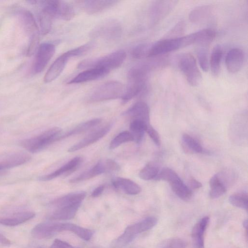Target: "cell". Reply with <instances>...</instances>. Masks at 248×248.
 Segmentation results:
<instances>
[{
    "label": "cell",
    "mask_w": 248,
    "mask_h": 248,
    "mask_svg": "<svg viewBox=\"0 0 248 248\" xmlns=\"http://www.w3.org/2000/svg\"><path fill=\"white\" fill-rule=\"evenodd\" d=\"M126 54L123 50L113 52L102 57L85 59L78 65L80 69L101 68L110 71L120 67L126 59Z\"/></svg>",
    "instance_id": "1"
},
{
    "label": "cell",
    "mask_w": 248,
    "mask_h": 248,
    "mask_svg": "<svg viewBox=\"0 0 248 248\" xmlns=\"http://www.w3.org/2000/svg\"><path fill=\"white\" fill-rule=\"evenodd\" d=\"M62 132V129L61 128L54 127L36 136L22 140L20 145L30 153H37L53 143L59 141Z\"/></svg>",
    "instance_id": "2"
},
{
    "label": "cell",
    "mask_w": 248,
    "mask_h": 248,
    "mask_svg": "<svg viewBox=\"0 0 248 248\" xmlns=\"http://www.w3.org/2000/svg\"><path fill=\"white\" fill-rule=\"evenodd\" d=\"M147 75L136 66L131 68L127 75V84L121 97L125 103L141 93L146 89Z\"/></svg>",
    "instance_id": "3"
},
{
    "label": "cell",
    "mask_w": 248,
    "mask_h": 248,
    "mask_svg": "<svg viewBox=\"0 0 248 248\" xmlns=\"http://www.w3.org/2000/svg\"><path fill=\"white\" fill-rule=\"evenodd\" d=\"M123 27L121 23L116 19H105L98 24L91 31L90 36L99 38L108 42H115L122 35Z\"/></svg>",
    "instance_id": "4"
},
{
    "label": "cell",
    "mask_w": 248,
    "mask_h": 248,
    "mask_svg": "<svg viewBox=\"0 0 248 248\" xmlns=\"http://www.w3.org/2000/svg\"><path fill=\"white\" fill-rule=\"evenodd\" d=\"M191 45L188 35L160 40L151 45L147 57L154 58Z\"/></svg>",
    "instance_id": "5"
},
{
    "label": "cell",
    "mask_w": 248,
    "mask_h": 248,
    "mask_svg": "<svg viewBox=\"0 0 248 248\" xmlns=\"http://www.w3.org/2000/svg\"><path fill=\"white\" fill-rule=\"evenodd\" d=\"M124 87L117 81H109L97 87L92 93L90 100L92 102H101L117 99L122 97Z\"/></svg>",
    "instance_id": "6"
},
{
    "label": "cell",
    "mask_w": 248,
    "mask_h": 248,
    "mask_svg": "<svg viewBox=\"0 0 248 248\" xmlns=\"http://www.w3.org/2000/svg\"><path fill=\"white\" fill-rule=\"evenodd\" d=\"M18 16L23 27L30 37L29 44L27 54L32 55L35 51L39 41V29L33 15L27 10H20Z\"/></svg>",
    "instance_id": "7"
},
{
    "label": "cell",
    "mask_w": 248,
    "mask_h": 248,
    "mask_svg": "<svg viewBox=\"0 0 248 248\" xmlns=\"http://www.w3.org/2000/svg\"><path fill=\"white\" fill-rule=\"evenodd\" d=\"M157 223V219L156 217H149L137 223L128 226L117 239V244L120 245L128 244L139 234L151 229Z\"/></svg>",
    "instance_id": "8"
},
{
    "label": "cell",
    "mask_w": 248,
    "mask_h": 248,
    "mask_svg": "<svg viewBox=\"0 0 248 248\" xmlns=\"http://www.w3.org/2000/svg\"><path fill=\"white\" fill-rule=\"evenodd\" d=\"M178 66L190 85L196 86L200 84L202 81V74L196 59L191 54L185 53L181 55L178 60Z\"/></svg>",
    "instance_id": "9"
},
{
    "label": "cell",
    "mask_w": 248,
    "mask_h": 248,
    "mask_svg": "<svg viewBox=\"0 0 248 248\" xmlns=\"http://www.w3.org/2000/svg\"><path fill=\"white\" fill-rule=\"evenodd\" d=\"M177 0H155L149 12L150 23L155 25L163 19L176 5Z\"/></svg>",
    "instance_id": "10"
},
{
    "label": "cell",
    "mask_w": 248,
    "mask_h": 248,
    "mask_svg": "<svg viewBox=\"0 0 248 248\" xmlns=\"http://www.w3.org/2000/svg\"><path fill=\"white\" fill-rule=\"evenodd\" d=\"M55 52V46L49 42L41 44L38 47L33 65L35 74L41 73L46 67Z\"/></svg>",
    "instance_id": "11"
},
{
    "label": "cell",
    "mask_w": 248,
    "mask_h": 248,
    "mask_svg": "<svg viewBox=\"0 0 248 248\" xmlns=\"http://www.w3.org/2000/svg\"><path fill=\"white\" fill-rule=\"evenodd\" d=\"M111 124H108L88 134L86 137L70 147L67 150L68 152H74L84 148L94 143L106 136L111 128Z\"/></svg>",
    "instance_id": "12"
},
{
    "label": "cell",
    "mask_w": 248,
    "mask_h": 248,
    "mask_svg": "<svg viewBox=\"0 0 248 248\" xmlns=\"http://www.w3.org/2000/svg\"><path fill=\"white\" fill-rule=\"evenodd\" d=\"M71 58L68 51L59 56L46 73L44 78V82L49 83L56 79L62 72L68 61Z\"/></svg>",
    "instance_id": "13"
},
{
    "label": "cell",
    "mask_w": 248,
    "mask_h": 248,
    "mask_svg": "<svg viewBox=\"0 0 248 248\" xmlns=\"http://www.w3.org/2000/svg\"><path fill=\"white\" fill-rule=\"evenodd\" d=\"M83 159L80 156H76L56 170L48 174L42 176L39 179L42 181H49L62 175L67 176L75 171L80 165Z\"/></svg>",
    "instance_id": "14"
},
{
    "label": "cell",
    "mask_w": 248,
    "mask_h": 248,
    "mask_svg": "<svg viewBox=\"0 0 248 248\" xmlns=\"http://www.w3.org/2000/svg\"><path fill=\"white\" fill-rule=\"evenodd\" d=\"M244 59L245 54L242 49L238 47L231 49L225 58L227 70L231 73L238 72L243 66Z\"/></svg>",
    "instance_id": "15"
},
{
    "label": "cell",
    "mask_w": 248,
    "mask_h": 248,
    "mask_svg": "<svg viewBox=\"0 0 248 248\" xmlns=\"http://www.w3.org/2000/svg\"><path fill=\"white\" fill-rule=\"evenodd\" d=\"M123 115L131 118V120H141L150 124V109L144 102L138 101L125 111Z\"/></svg>",
    "instance_id": "16"
},
{
    "label": "cell",
    "mask_w": 248,
    "mask_h": 248,
    "mask_svg": "<svg viewBox=\"0 0 248 248\" xmlns=\"http://www.w3.org/2000/svg\"><path fill=\"white\" fill-rule=\"evenodd\" d=\"M109 72V71L101 68L87 69L79 73L67 83L78 84L93 81L106 76Z\"/></svg>",
    "instance_id": "17"
},
{
    "label": "cell",
    "mask_w": 248,
    "mask_h": 248,
    "mask_svg": "<svg viewBox=\"0 0 248 248\" xmlns=\"http://www.w3.org/2000/svg\"><path fill=\"white\" fill-rule=\"evenodd\" d=\"M209 220L208 217H204L194 226L191 232V237L194 248H204V236Z\"/></svg>",
    "instance_id": "18"
},
{
    "label": "cell",
    "mask_w": 248,
    "mask_h": 248,
    "mask_svg": "<svg viewBox=\"0 0 248 248\" xmlns=\"http://www.w3.org/2000/svg\"><path fill=\"white\" fill-rule=\"evenodd\" d=\"M56 232L63 231L71 232L85 241H89L92 238L93 232L87 228L70 223H55Z\"/></svg>",
    "instance_id": "19"
},
{
    "label": "cell",
    "mask_w": 248,
    "mask_h": 248,
    "mask_svg": "<svg viewBox=\"0 0 248 248\" xmlns=\"http://www.w3.org/2000/svg\"><path fill=\"white\" fill-rule=\"evenodd\" d=\"M31 159V155L26 153L18 152L10 155L0 160V172L23 165Z\"/></svg>",
    "instance_id": "20"
},
{
    "label": "cell",
    "mask_w": 248,
    "mask_h": 248,
    "mask_svg": "<svg viewBox=\"0 0 248 248\" xmlns=\"http://www.w3.org/2000/svg\"><path fill=\"white\" fill-rule=\"evenodd\" d=\"M86 193L84 191L73 192L58 198L50 203L55 209L76 204H81L85 199Z\"/></svg>",
    "instance_id": "21"
},
{
    "label": "cell",
    "mask_w": 248,
    "mask_h": 248,
    "mask_svg": "<svg viewBox=\"0 0 248 248\" xmlns=\"http://www.w3.org/2000/svg\"><path fill=\"white\" fill-rule=\"evenodd\" d=\"M119 1L114 0L84 1V11L89 15H94L104 11L116 5Z\"/></svg>",
    "instance_id": "22"
},
{
    "label": "cell",
    "mask_w": 248,
    "mask_h": 248,
    "mask_svg": "<svg viewBox=\"0 0 248 248\" xmlns=\"http://www.w3.org/2000/svg\"><path fill=\"white\" fill-rule=\"evenodd\" d=\"M213 7L209 5H203L193 9L188 16L189 20L195 24H202L206 22L212 16Z\"/></svg>",
    "instance_id": "23"
},
{
    "label": "cell",
    "mask_w": 248,
    "mask_h": 248,
    "mask_svg": "<svg viewBox=\"0 0 248 248\" xmlns=\"http://www.w3.org/2000/svg\"><path fill=\"white\" fill-rule=\"evenodd\" d=\"M116 189L122 190L128 195H137L141 191V187L136 183L129 179L117 177L111 181Z\"/></svg>",
    "instance_id": "24"
},
{
    "label": "cell",
    "mask_w": 248,
    "mask_h": 248,
    "mask_svg": "<svg viewBox=\"0 0 248 248\" xmlns=\"http://www.w3.org/2000/svg\"><path fill=\"white\" fill-rule=\"evenodd\" d=\"M35 216V213L31 211L19 212L9 217H0V224L7 226H15L30 220Z\"/></svg>",
    "instance_id": "25"
},
{
    "label": "cell",
    "mask_w": 248,
    "mask_h": 248,
    "mask_svg": "<svg viewBox=\"0 0 248 248\" xmlns=\"http://www.w3.org/2000/svg\"><path fill=\"white\" fill-rule=\"evenodd\" d=\"M106 172L107 171L105 161H100L90 170L70 179V183H76L88 180Z\"/></svg>",
    "instance_id": "26"
},
{
    "label": "cell",
    "mask_w": 248,
    "mask_h": 248,
    "mask_svg": "<svg viewBox=\"0 0 248 248\" xmlns=\"http://www.w3.org/2000/svg\"><path fill=\"white\" fill-rule=\"evenodd\" d=\"M80 204L62 207L55 209L50 216V219L56 220H66L72 218L78 210Z\"/></svg>",
    "instance_id": "27"
},
{
    "label": "cell",
    "mask_w": 248,
    "mask_h": 248,
    "mask_svg": "<svg viewBox=\"0 0 248 248\" xmlns=\"http://www.w3.org/2000/svg\"><path fill=\"white\" fill-rule=\"evenodd\" d=\"M194 44L207 46L215 39L216 31L211 28L204 29L192 33Z\"/></svg>",
    "instance_id": "28"
},
{
    "label": "cell",
    "mask_w": 248,
    "mask_h": 248,
    "mask_svg": "<svg viewBox=\"0 0 248 248\" xmlns=\"http://www.w3.org/2000/svg\"><path fill=\"white\" fill-rule=\"evenodd\" d=\"M209 196L212 199L221 197L227 191L225 184L218 174H215L212 177L209 181Z\"/></svg>",
    "instance_id": "29"
},
{
    "label": "cell",
    "mask_w": 248,
    "mask_h": 248,
    "mask_svg": "<svg viewBox=\"0 0 248 248\" xmlns=\"http://www.w3.org/2000/svg\"><path fill=\"white\" fill-rule=\"evenodd\" d=\"M101 121L102 120L101 119L95 118L81 123L63 135L61 134L59 138V140L71 136L78 135L86 132L91 128H92L93 127L100 124Z\"/></svg>",
    "instance_id": "30"
},
{
    "label": "cell",
    "mask_w": 248,
    "mask_h": 248,
    "mask_svg": "<svg viewBox=\"0 0 248 248\" xmlns=\"http://www.w3.org/2000/svg\"><path fill=\"white\" fill-rule=\"evenodd\" d=\"M56 13L57 18L67 21L72 19L75 15L73 6L63 0H57Z\"/></svg>",
    "instance_id": "31"
},
{
    "label": "cell",
    "mask_w": 248,
    "mask_h": 248,
    "mask_svg": "<svg viewBox=\"0 0 248 248\" xmlns=\"http://www.w3.org/2000/svg\"><path fill=\"white\" fill-rule=\"evenodd\" d=\"M144 122L137 119L131 120L130 123L129 128L132 134L134 141L137 143L140 142L143 138L144 133L148 125Z\"/></svg>",
    "instance_id": "32"
},
{
    "label": "cell",
    "mask_w": 248,
    "mask_h": 248,
    "mask_svg": "<svg viewBox=\"0 0 248 248\" xmlns=\"http://www.w3.org/2000/svg\"><path fill=\"white\" fill-rule=\"evenodd\" d=\"M173 192L181 199L187 201L192 197L191 189L180 179L170 184Z\"/></svg>",
    "instance_id": "33"
},
{
    "label": "cell",
    "mask_w": 248,
    "mask_h": 248,
    "mask_svg": "<svg viewBox=\"0 0 248 248\" xmlns=\"http://www.w3.org/2000/svg\"><path fill=\"white\" fill-rule=\"evenodd\" d=\"M223 51L220 46H216L211 53L209 66L212 74L217 76L219 73Z\"/></svg>",
    "instance_id": "34"
},
{
    "label": "cell",
    "mask_w": 248,
    "mask_h": 248,
    "mask_svg": "<svg viewBox=\"0 0 248 248\" xmlns=\"http://www.w3.org/2000/svg\"><path fill=\"white\" fill-rule=\"evenodd\" d=\"M182 146L186 153H200L203 148L200 142L190 135L185 134L182 137Z\"/></svg>",
    "instance_id": "35"
},
{
    "label": "cell",
    "mask_w": 248,
    "mask_h": 248,
    "mask_svg": "<svg viewBox=\"0 0 248 248\" xmlns=\"http://www.w3.org/2000/svg\"><path fill=\"white\" fill-rule=\"evenodd\" d=\"M159 171L158 165L154 162L147 163L140 171L139 177L144 180L155 179Z\"/></svg>",
    "instance_id": "36"
},
{
    "label": "cell",
    "mask_w": 248,
    "mask_h": 248,
    "mask_svg": "<svg viewBox=\"0 0 248 248\" xmlns=\"http://www.w3.org/2000/svg\"><path fill=\"white\" fill-rule=\"evenodd\" d=\"M54 19L49 13L42 9L39 15V21L42 34L45 35L50 31Z\"/></svg>",
    "instance_id": "37"
},
{
    "label": "cell",
    "mask_w": 248,
    "mask_h": 248,
    "mask_svg": "<svg viewBox=\"0 0 248 248\" xmlns=\"http://www.w3.org/2000/svg\"><path fill=\"white\" fill-rule=\"evenodd\" d=\"M229 201L234 206L247 210L248 209V194L245 192L237 193L231 195Z\"/></svg>",
    "instance_id": "38"
},
{
    "label": "cell",
    "mask_w": 248,
    "mask_h": 248,
    "mask_svg": "<svg viewBox=\"0 0 248 248\" xmlns=\"http://www.w3.org/2000/svg\"><path fill=\"white\" fill-rule=\"evenodd\" d=\"M132 141H134V139L131 132L124 131L113 139L109 144V148L110 149H114L124 143Z\"/></svg>",
    "instance_id": "39"
},
{
    "label": "cell",
    "mask_w": 248,
    "mask_h": 248,
    "mask_svg": "<svg viewBox=\"0 0 248 248\" xmlns=\"http://www.w3.org/2000/svg\"><path fill=\"white\" fill-rule=\"evenodd\" d=\"M178 174L172 169L165 168L160 172L155 178L157 180H163L168 182L170 184L180 179Z\"/></svg>",
    "instance_id": "40"
},
{
    "label": "cell",
    "mask_w": 248,
    "mask_h": 248,
    "mask_svg": "<svg viewBox=\"0 0 248 248\" xmlns=\"http://www.w3.org/2000/svg\"><path fill=\"white\" fill-rule=\"evenodd\" d=\"M150 45L146 43L139 44L134 46L131 50L132 57L136 59L147 57Z\"/></svg>",
    "instance_id": "41"
},
{
    "label": "cell",
    "mask_w": 248,
    "mask_h": 248,
    "mask_svg": "<svg viewBox=\"0 0 248 248\" xmlns=\"http://www.w3.org/2000/svg\"><path fill=\"white\" fill-rule=\"evenodd\" d=\"M197 56L201 69L204 72H207L209 70V61L207 47L206 46H202L198 51Z\"/></svg>",
    "instance_id": "42"
},
{
    "label": "cell",
    "mask_w": 248,
    "mask_h": 248,
    "mask_svg": "<svg viewBox=\"0 0 248 248\" xmlns=\"http://www.w3.org/2000/svg\"><path fill=\"white\" fill-rule=\"evenodd\" d=\"M186 243L183 239L174 238L167 241L160 248H186Z\"/></svg>",
    "instance_id": "43"
},
{
    "label": "cell",
    "mask_w": 248,
    "mask_h": 248,
    "mask_svg": "<svg viewBox=\"0 0 248 248\" xmlns=\"http://www.w3.org/2000/svg\"><path fill=\"white\" fill-rule=\"evenodd\" d=\"M150 138L155 144L159 146L161 144V139L157 131L150 124L148 125L146 130Z\"/></svg>",
    "instance_id": "44"
},
{
    "label": "cell",
    "mask_w": 248,
    "mask_h": 248,
    "mask_svg": "<svg viewBox=\"0 0 248 248\" xmlns=\"http://www.w3.org/2000/svg\"><path fill=\"white\" fill-rule=\"evenodd\" d=\"M50 248H78L74 247L70 244L61 240L56 239L52 243Z\"/></svg>",
    "instance_id": "45"
},
{
    "label": "cell",
    "mask_w": 248,
    "mask_h": 248,
    "mask_svg": "<svg viewBox=\"0 0 248 248\" xmlns=\"http://www.w3.org/2000/svg\"><path fill=\"white\" fill-rule=\"evenodd\" d=\"M105 163L107 172L115 171L120 169L119 165L112 159H107L105 161Z\"/></svg>",
    "instance_id": "46"
},
{
    "label": "cell",
    "mask_w": 248,
    "mask_h": 248,
    "mask_svg": "<svg viewBox=\"0 0 248 248\" xmlns=\"http://www.w3.org/2000/svg\"><path fill=\"white\" fill-rule=\"evenodd\" d=\"M189 187H191V189H198L202 186L201 183L197 180L194 178L190 179L188 182Z\"/></svg>",
    "instance_id": "47"
},
{
    "label": "cell",
    "mask_w": 248,
    "mask_h": 248,
    "mask_svg": "<svg viewBox=\"0 0 248 248\" xmlns=\"http://www.w3.org/2000/svg\"><path fill=\"white\" fill-rule=\"evenodd\" d=\"M105 186L104 185H101L97 186L95 189L93 190L91 194V196L93 197H97L99 196L103 192Z\"/></svg>",
    "instance_id": "48"
},
{
    "label": "cell",
    "mask_w": 248,
    "mask_h": 248,
    "mask_svg": "<svg viewBox=\"0 0 248 248\" xmlns=\"http://www.w3.org/2000/svg\"><path fill=\"white\" fill-rule=\"evenodd\" d=\"M10 244V240L0 233V244L8 245Z\"/></svg>",
    "instance_id": "49"
},
{
    "label": "cell",
    "mask_w": 248,
    "mask_h": 248,
    "mask_svg": "<svg viewBox=\"0 0 248 248\" xmlns=\"http://www.w3.org/2000/svg\"><path fill=\"white\" fill-rule=\"evenodd\" d=\"M243 225L244 228L246 229V230H247V226H248V220L247 219L244 221Z\"/></svg>",
    "instance_id": "50"
},
{
    "label": "cell",
    "mask_w": 248,
    "mask_h": 248,
    "mask_svg": "<svg viewBox=\"0 0 248 248\" xmlns=\"http://www.w3.org/2000/svg\"></svg>",
    "instance_id": "51"
}]
</instances>
